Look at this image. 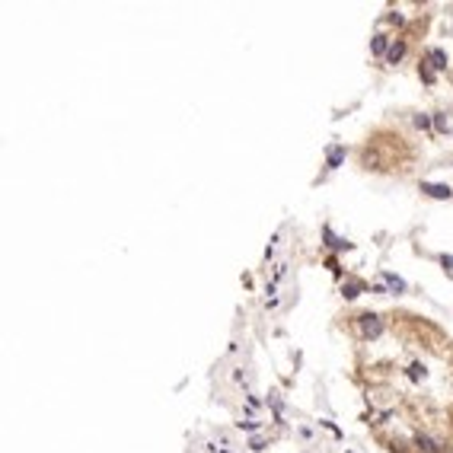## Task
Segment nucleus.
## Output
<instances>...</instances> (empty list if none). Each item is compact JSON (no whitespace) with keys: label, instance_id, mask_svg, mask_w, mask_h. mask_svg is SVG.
Wrapping results in <instances>:
<instances>
[{"label":"nucleus","instance_id":"1","mask_svg":"<svg viewBox=\"0 0 453 453\" xmlns=\"http://www.w3.org/2000/svg\"><path fill=\"white\" fill-rule=\"evenodd\" d=\"M361 329H364V335L377 338L383 332V322H380V316H373V313H364V316H361Z\"/></svg>","mask_w":453,"mask_h":453},{"label":"nucleus","instance_id":"2","mask_svg":"<svg viewBox=\"0 0 453 453\" xmlns=\"http://www.w3.org/2000/svg\"><path fill=\"white\" fill-rule=\"evenodd\" d=\"M421 191H424V195H431V198H440V201L453 195V188H447V185H431V182H421Z\"/></svg>","mask_w":453,"mask_h":453},{"label":"nucleus","instance_id":"3","mask_svg":"<svg viewBox=\"0 0 453 453\" xmlns=\"http://www.w3.org/2000/svg\"><path fill=\"white\" fill-rule=\"evenodd\" d=\"M428 61H431V67H437V71L447 67V55H443L440 48H431V51H428Z\"/></svg>","mask_w":453,"mask_h":453},{"label":"nucleus","instance_id":"4","mask_svg":"<svg viewBox=\"0 0 453 453\" xmlns=\"http://www.w3.org/2000/svg\"><path fill=\"white\" fill-rule=\"evenodd\" d=\"M405 55V42H393V45H389V51H386V58H389V64H396L399 58Z\"/></svg>","mask_w":453,"mask_h":453},{"label":"nucleus","instance_id":"5","mask_svg":"<svg viewBox=\"0 0 453 453\" xmlns=\"http://www.w3.org/2000/svg\"><path fill=\"white\" fill-rule=\"evenodd\" d=\"M342 160H345V150H342V147H329V169L342 166Z\"/></svg>","mask_w":453,"mask_h":453},{"label":"nucleus","instance_id":"6","mask_svg":"<svg viewBox=\"0 0 453 453\" xmlns=\"http://www.w3.org/2000/svg\"><path fill=\"white\" fill-rule=\"evenodd\" d=\"M383 281H386L389 287H393V291H405V281H402V278H396V275H389V272L383 275Z\"/></svg>","mask_w":453,"mask_h":453},{"label":"nucleus","instance_id":"7","mask_svg":"<svg viewBox=\"0 0 453 453\" xmlns=\"http://www.w3.org/2000/svg\"><path fill=\"white\" fill-rule=\"evenodd\" d=\"M370 48H373V55H383V51H389V48H386V36H373Z\"/></svg>","mask_w":453,"mask_h":453},{"label":"nucleus","instance_id":"8","mask_svg":"<svg viewBox=\"0 0 453 453\" xmlns=\"http://www.w3.org/2000/svg\"><path fill=\"white\" fill-rule=\"evenodd\" d=\"M326 240H329V246H332V249H348V243L345 240H335L332 230H326Z\"/></svg>","mask_w":453,"mask_h":453},{"label":"nucleus","instance_id":"9","mask_svg":"<svg viewBox=\"0 0 453 453\" xmlns=\"http://www.w3.org/2000/svg\"><path fill=\"white\" fill-rule=\"evenodd\" d=\"M418 443H421V447H424V450H431V453H434V450H440V447H437V443H434V440H428V437H418Z\"/></svg>","mask_w":453,"mask_h":453},{"label":"nucleus","instance_id":"10","mask_svg":"<svg viewBox=\"0 0 453 453\" xmlns=\"http://www.w3.org/2000/svg\"><path fill=\"white\" fill-rule=\"evenodd\" d=\"M421 80L424 83H434V71H431V67H424V64H421Z\"/></svg>","mask_w":453,"mask_h":453},{"label":"nucleus","instance_id":"11","mask_svg":"<svg viewBox=\"0 0 453 453\" xmlns=\"http://www.w3.org/2000/svg\"><path fill=\"white\" fill-rule=\"evenodd\" d=\"M342 294H345L348 300H351V297H358V287H354V284H345V287H342Z\"/></svg>","mask_w":453,"mask_h":453},{"label":"nucleus","instance_id":"12","mask_svg":"<svg viewBox=\"0 0 453 453\" xmlns=\"http://www.w3.org/2000/svg\"><path fill=\"white\" fill-rule=\"evenodd\" d=\"M412 377H415V380L424 377V367H421V364H412Z\"/></svg>","mask_w":453,"mask_h":453},{"label":"nucleus","instance_id":"13","mask_svg":"<svg viewBox=\"0 0 453 453\" xmlns=\"http://www.w3.org/2000/svg\"><path fill=\"white\" fill-rule=\"evenodd\" d=\"M415 125H418V128H428L431 121H428V115H415Z\"/></svg>","mask_w":453,"mask_h":453}]
</instances>
